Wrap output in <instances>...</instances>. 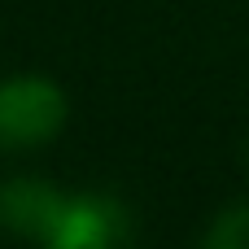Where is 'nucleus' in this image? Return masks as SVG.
<instances>
[{"label": "nucleus", "instance_id": "nucleus-1", "mask_svg": "<svg viewBox=\"0 0 249 249\" xmlns=\"http://www.w3.org/2000/svg\"><path fill=\"white\" fill-rule=\"evenodd\" d=\"M66 96L39 74H18L0 83V149H31L61 131Z\"/></svg>", "mask_w": 249, "mask_h": 249}, {"label": "nucleus", "instance_id": "nucleus-4", "mask_svg": "<svg viewBox=\"0 0 249 249\" xmlns=\"http://www.w3.org/2000/svg\"><path fill=\"white\" fill-rule=\"evenodd\" d=\"M201 249H249V206H236V210L219 214L210 223Z\"/></svg>", "mask_w": 249, "mask_h": 249}, {"label": "nucleus", "instance_id": "nucleus-2", "mask_svg": "<svg viewBox=\"0 0 249 249\" xmlns=\"http://www.w3.org/2000/svg\"><path fill=\"white\" fill-rule=\"evenodd\" d=\"M48 249H123L127 219L109 197H66L48 236Z\"/></svg>", "mask_w": 249, "mask_h": 249}, {"label": "nucleus", "instance_id": "nucleus-3", "mask_svg": "<svg viewBox=\"0 0 249 249\" xmlns=\"http://www.w3.org/2000/svg\"><path fill=\"white\" fill-rule=\"evenodd\" d=\"M61 201L66 197L53 193L44 179H13L0 193V219H4V228H13L22 236L44 241L48 228H53V219H57V210H61Z\"/></svg>", "mask_w": 249, "mask_h": 249}]
</instances>
